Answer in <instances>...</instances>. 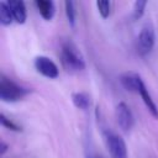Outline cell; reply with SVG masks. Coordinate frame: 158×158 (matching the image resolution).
Instances as JSON below:
<instances>
[{
  "label": "cell",
  "instance_id": "obj_1",
  "mask_svg": "<svg viewBox=\"0 0 158 158\" xmlns=\"http://www.w3.org/2000/svg\"><path fill=\"white\" fill-rule=\"evenodd\" d=\"M60 62L65 70L78 73L85 69V59L74 42L67 40L60 47Z\"/></svg>",
  "mask_w": 158,
  "mask_h": 158
},
{
  "label": "cell",
  "instance_id": "obj_2",
  "mask_svg": "<svg viewBox=\"0 0 158 158\" xmlns=\"http://www.w3.org/2000/svg\"><path fill=\"white\" fill-rule=\"evenodd\" d=\"M30 90L23 88L11 80L10 78L5 77L4 74L0 75V100L4 102H16L23 99Z\"/></svg>",
  "mask_w": 158,
  "mask_h": 158
},
{
  "label": "cell",
  "instance_id": "obj_3",
  "mask_svg": "<svg viewBox=\"0 0 158 158\" xmlns=\"http://www.w3.org/2000/svg\"><path fill=\"white\" fill-rule=\"evenodd\" d=\"M102 137L110 158H127L126 142L120 135L112 131H104Z\"/></svg>",
  "mask_w": 158,
  "mask_h": 158
},
{
  "label": "cell",
  "instance_id": "obj_4",
  "mask_svg": "<svg viewBox=\"0 0 158 158\" xmlns=\"http://www.w3.org/2000/svg\"><path fill=\"white\" fill-rule=\"evenodd\" d=\"M156 43V32L151 22H147L139 31L137 37V51L141 56H147L152 52Z\"/></svg>",
  "mask_w": 158,
  "mask_h": 158
},
{
  "label": "cell",
  "instance_id": "obj_5",
  "mask_svg": "<svg viewBox=\"0 0 158 158\" xmlns=\"http://www.w3.org/2000/svg\"><path fill=\"white\" fill-rule=\"evenodd\" d=\"M115 117H116L117 125L120 126V128L123 132H128L135 125V116H133L130 106L123 101L117 104V106L115 109Z\"/></svg>",
  "mask_w": 158,
  "mask_h": 158
},
{
  "label": "cell",
  "instance_id": "obj_6",
  "mask_svg": "<svg viewBox=\"0 0 158 158\" xmlns=\"http://www.w3.org/2000/svg\"><path fill=\"white\" fill-rule=\"evenodd\" d=\"M33 64H35L36 70L41 75H43V77H46L48 79H56L59 75V69H58L57 64L49 57L38 56V57L35 58Z\"/></svg>",
  "mask_w": 158,
  "mask_h": 158
},
{
  "label": "cell",
  "instance_id": "obj_7",
  "mask_svg": "<svg viewBox=\"0 0 158 158\" xmlns=\"http://www.w3.org/2000/svg\"><path fill=\"white\" fill-rule=\"evenodd\" d=\"M120 83L123 86V89H126L127 91L131 93H137L138 94V89L141 83L143 81L142 78L139 77V74H137L136 72H125L120 75Z\"/></svg>",
  "mask_w": 158,
  "mask_h": 158
},
{
  "label": "cell",
  "instance_id": "obj_8",
  "mask_svg": "<svg viewBox=\"0 0 158 158\" xmlns=\"http://www.w3.org/2000/svg\"><path fill=\"white\" fill-rule=\"evenodd\" d=\"M9 7L11 10L14 21L22 25L26 22L27 19V11H26V5L22 0H9L7 1Z\"/></svg>",
  "mask_w": 158,
  "mask_h": 158
},
{
  "label": "cell",
  "instance_id": "obj_9",
  "mask_svg": "<svg viewBox=\"0 0 158 158\" xmlns=\"http://www.w3.org/2000/svg\"><path fill=\"white\" fill-rule=\"evenodd\" d=\"M138 94H139V96H141L143 104L146 105V107H147L148 111L151 112V115H152L154 118H158V107H157L154 100L152 99V96H151V94H149V91H148V89H147V86H146V84H144L143 81H142L141 85H139Z\"/></svg>",
  "mask_w": 158,
  "mask_h": 158
},
{
  "label": "cell",
  "instance_id": "obj_10",
  "mask_svg": "<svg viewBox=\"0 0 158 158\" xmlns=\"http://www.w3.org/2000/svg\"><path fill=\"white\" fill-rule=\"evenodd\" d=\"M35 5L40 12V15L46 20V21H51L54 16L56 12V6L54 2L51 0H36Z\"/></svg>",
  "mask_w": 158,
  "mask_h": 158
},
{
  "label": "cell",
  "instance_id": "obj_11",
  "mask_svg": "<svg viewBox=\"0 0 158 158\" xmlns=\"http://www.w3.org/2000/svg\"><path fill=\"white\" fill-rule=\"evenodd\" d=\"M72 101L75 107L80 110H86L90 106V96L85 91H75L72 94Z\"/></svg>",
  "mask_w": 158,
  "mask_h": 158
},
{
  "label": "cell",
  "instance_id": "obj_12",
  "mask_svg": "<svg viewBox=\"0 0 158 158\" xmlns=\"http://www.w3.org/2000/svg\"><path fill=\"white\" fill-rule=\"evenodd\" d=\"M12 21H14V17L7 1H1L0 2V23L2 26H9L12 23Z\"/></svg>",
  "mask_w": 158,
  "mask_h": 158
},
{
  "label": "cell",
  "instance_id": "obj_13",
  "mask_svg": "<svg viewBox=\"0 0 158 158\" xmlns=\"http://www.w3.org/2000/svg\"><path fill=\"white\" fill-rule=\"evenodd\" d=\"M96 7H98V11H99L100 16L102 19H107L111 14V10H112V2L107 1V0H98L96 1Z\"/></svg>",
  "mask_w": 158,
  "mask_h": 158
},
{
  "label": "cell",
  "instance_id": "obj_14",
  "mask_svg": "<svg viewBox=\"0 0 158 158\" xmlns=\"http://www.w3.org/2000/svg\"><path fill=\"white\" fill-rule=\"evenodd\" d=\"M64 10H65L67 20H68L69 25L73 27V26L75 25V16H77V11H75L74 2L70 1V0H65V1H64Z\"/></svg>",
  "mask_w": 158,
  "mask_h": 158
},
{
  "label": "cell",
  "instance_id": "obj_15",
  "mask_svg": "<svg viewBox=\"0 0 158 158\" xmlns=\"http://www.w3.org/2000/svg\"><path fill=\"white\" fill-rule=\"evenodd\" d=\"M147 4H148L147 1H141V0L135 1L133 9H132V17H133L135 20H138V19H141V17L143 16Z\"/></svg>",
  "mask_w": 158,
  "mask_h": 158
},
{
  "label": "cell",
  "instance_id": "obj_16",
  "mask_svg": "<svg viewBox=\"0 0 158 158\" xmlns=\"http://www.w3.org/2000/svg\"><path fill=\"white\" fill-rule=\"evenodd\" d=\"M0 121H1L2 127L7 128V130H10V131H15V132H20V131H21V127H20L17 123H15L14 121H11L10 118H7L4 114H0Z\"/></svg>",
  "mask_w": 158,
  "mask_h": 158
},
{
  "label": "cell",
  "instance_id": "obj_17",
  "mask_svg": "<svg viewBox=\"0 0 158 158\" xmlns=\"http://www.w3.org/2000/svg\"><path fill=\"white\" fill-rule=\"evenodd\" d=\"M7 149H9V146H7L4 141H1V142H0V154L4 156V154L7 152Z\"/></svg>",
  "mask_w": 158,
  "mask_h": 158
},
{
  "label": "cell",
  "instance_id": "obj_18",
  "mask_svg": "<svg viewBox=\"0 0 158 158\" xmlns=\"http://www.w3.org/2000/svg\"><path fill=\"white\" fill-rule=\"evenodd\" d=\"M86 158H104V157H102V156H100V154H98V153L90 152V153H88V154H86Z\"/></svg>",
  "mask_w": 158,
  "mask_h": 158
}]
</instances>
